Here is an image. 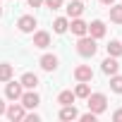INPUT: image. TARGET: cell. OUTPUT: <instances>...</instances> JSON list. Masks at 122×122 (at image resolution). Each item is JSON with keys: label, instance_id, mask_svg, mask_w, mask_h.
Listing matches in <instances>:
<instances>
[{"label": "cell", "instance_id": "6da1fadb", "mask_svg": "<svg viewBox=\"0 0 122 122\" xmlns=\"http://www.w3.org/2000/svg\"><path fill=\"white\" fill-rule=\"evenodd\" d=\"M96 50H98L96 38H91V36H79V41H77V53H79L81 57H93Z\"/></svg>", "mask_w": 122, "mask_h": 122}, {"label": "cell", "instance_id": "7a4b0ae2", "mask_svg": "<svg viewBox=\"0 0 122 122\" xmlns=\"http://www.w3.org/2000/svg\"><path fill=\"white\" fill-rule=\"evenodd\" d=\"M86 105H89L91 112L101 115V112H105V108H108V98H105V93H89V96H86Z\"/></svg>", "mask_w": 122, "mask_h": 122}, {"label": "cell", "instance_id": "3957f363", "mask_svg": "<svg viewBox=\"0 0 122 122\" xmlns=\"http://www.w3.org/2000/svg\"><path fill=\"white\" fill-rule=\"evenodd\" d=\"M5 115H7V120H12V122H22L24 115H26V108H24L22 103H12L10 108H5Z\"/></svg>", "mask_w": 122, "mask_h": 122}, {"label": "cell", "instance_id": "277c9868", "mask_svg": "<svg viewBox=\"0 0 122 122\" xmlns=\"http://www.w3.org/2000/svg\"><path fill=\"white\" fill-rule=\"evenodd\" d=\"M19 103L26 108V110H34V108H38V103H41V98H38V93L34 91V89H29L26 93H22V98H19Z\"/></svg>", "mask_w": 122, "mask_h": 122}, {"label": "cell", "instance_id": "5b68a950", "mask_svg": "<svg viewBox=\"0 0 122 122\" xmlns=\"http://www.w3.org/2000/svg\"><path fill=\"white\" fill-rule=\"evenodd\" d=\"M22 93H24L22 81H7V86H5V96H7L10 101H19Z\"/></svg>", "mask_w": 122, "mask_h": 122}, {"label": "cell", "instance_id": "8992f818", "mask_svg": "<svg viewBox=\"0 0 122 122\" xmlns=\"http://www.w3.org/2000/svg\"><path fill=\"white\" fill-rule=\"evenodd\" d=\"M103 74H108V77H112V74H117V70H120V62H117V57H112V55H108L105 60H103Z\"/></svg>", "mask_w": 122, "mask_h": 122}, {"label": "cell", "instance_id": "52a82bcc", "mask_svg": "<svg viewBox=\"0 0 122 122\" xmlns=\"http://www.w3.org/2000/svg\"><path fill=\"white\" fill-rule=\"evenodd\" d=\"M17 26H19V31H22V34H31V31H34V26H36V17L24 15V17H19Z\"/></svg>", "mask_w": 122, "mask_h": 122}, {"label": "cell", "instance_id": "ba28073f", "mask_svg": "<svg viewBox=\"0 0 122 122\" xmlns=\"http://www.w3.org/2000/svg\"><path fill=\"white\" fill-rule=\"evenodd\" d=\"M70 29H72V34H74V36H86V34H89V24H86L84 19H79V17H72Z\"/></svg>", "mask_w": 122, "mask_h": 122}, {"label": "cell", "instance_id": "9c48e42d", "mask_svg": "<svg viewBox=\"0 0 122 122\" xmlns=\"http://www.w3.org/2000/svg\"><path fill=\"white\" fill-rule=\"evenodd\" d=\"M89 36H91V38H96V41H98V38H103V36H105V24H103L101 19L91 22V24H89Z\"/></svg>", "mask_w": 122, "mask_h": 122}, {"label": "cell", "instance_id": "30bf717a", "mask_svg": "<svg viewBox=\"0 0 122 122\" xmlns=\"http://www.w3.org/2000/svg\"><path fill=\"white\" fill-rule=\"evenodd\" d=\"M74 79H77V81H91V79H93V70H91L89 65H79V67L74 70Z\"/></svg>", "mask_w": 122, "mask_h": 122}, {"label": "cell", "instance_id": "8fae6325", "mask_svg": "<svg viewBox=\"0 0 122 122\" xmlns=\"http://www.w3.org/2000/svg\"><path fill=\"white\" fill-rule=\"evenodd\" d=\"M50 46V34L48 31H36L34 34V48H48Z\"/></svg>", "mask_w": 122, "mask_h": 122}, {"label": "cell", "instance_id": "7c38bea8", "mask_svg": "<svg viewBox=\"0 0 122 122\" xmlns=\"http://www.w3.org/2000/svg\"><path fill=\"white\" fill-rule=\"evenodd\" d=\"M41 67H43L46 72L57 70V57H55V55H50V53H48V55H43V57H41Z\"/></svg>", "mask_w": 122, "mask_h": 122}, {"label": "cell", "instance_id": "4fadbf2b", "mask_svg": "<svg viewBox=\"0 0 122 122\" xmlns=\"http://www.w3.org/2000/svg\"><path fill=\"white\" fill-rule=\"evenodd\" d=\"M65 10H67L70 17H81V12H84V3H81V0H72Z\"/></svg>", "mask_w": 122, "mask_h": 122}, {"label": "cell", "instance_id": "5bb4252c", "mask_svg": "<svg viewBox=\"0 0 122 122\" xmlns=\"http://www.w3.org/2000/svg\"><path fill=\"white\" fill-rule=\"evenodd\" d=\"M79 117V110L74 108V103L72 105H62V110H60V120H77Z\"/></svg>", "mask_w": 122, "mask_h": 122}, {"label": "cell", "instance_id": "9a60e30c", "mask_svg": "<svg viewBox=\"0 0 122 122\" xmlns=\"http://www.w3.org/2000/svg\"><path fill=\"white\" fill-rule=\"evenodd\" d=\"M19 81H22V86H24V89H36V86H38V77H36L34 72H26Z\"/></svg>", "mask_w": 122, "mask_h": 122}, {"label": "cell", "instance_id": "2e32d148", "mask_svg": "<svg viewBox=\"0 0 122 122\" xmlns=\"http://www.w3.org/2000/svg\"><path fill=\"white\" fill-rule=\"evenodd\" d=\"M67 29H70V22H67L65 17H57V19L53 22V31H55V34H65Z\"/></svg>", "mask_w": 122, "mask_h": 122}, {"label": "cell", "instance_id": "e0dca14e", "mask_svg": "<svg viewBox=\"0 0 122 122\" xmlns=\"http://www.w3.org/2000/svg\"><path fill=\"white\" fill-rule=\"evenodd\" d=\"M74 101H77V96H74V91H62V93L57 96V103H60V105H72Z\"/></svg>", "mask_w": 122, "mask_h": 122}, {"label": "cell", "instance_id": "ac0fdd59", "mask_svg": "<svg viewBox=\"0 0 122 122\" xmlns=\"http://www.w3.org/2000/svg\"><path fill=\"white\" fill-rule=\"evenodd\" d=\"M89 93H91L89 81H79V84H77V89H74V96H77V98H86Z\"/></svg>", "mask_w": 122, "mask_h": 122}, {"label": "cell", "instance_id": "d6986e66", "mask_svg": "<svg viewBox=\"0 0 122 122\" xmlns=\"http://www.w3.org/2000/svg\"><path fill=\"white\" fill-rule=\"evenodd\" d=\"M12 79V65L0 62V81H10Z\"/></svg>", "mask_w": 122, "mask_h": 122}, {"label": "cell", "instance_id": "ffe728a7", "mask_svg": "<svg viewBox=\"0 0 122 122\" xmlns=\"http://www.w3.org/2000/svg\"><path fill=\"white\" fill-rule=\"evenodd\" d=\"M108 55L120 57V55H122V43H120V41H110V43H108Z\"/></svg>", "mask_w": 122, "mask_h": 122}, {"label": "cell", "instance_id": "44dd1931", "mask_svg": "<svg viewBox=\"0 0 122 122\" xmlns=\"http://www.w3.org/2000/svg\"><path fill=\"white\" fill-rule=\"evenodd\" d=\"M110 19L115 24H122V5H110Z\"/></svg>", "mask_w": 122, "mask_h": 122}, {"label": "cell", "instance_id": "7402d4cb", "mask_svg": "<svg viewBox=\"0 0 122 122\" xmlns=\"http://www.w3.org/2000/svg\"><path fill=\"white\" fill-rule=\"evenodd\" d=\"M110 89H112L115 93H122V77H120V74H112V77H110Z\"/></svg>", "mask_w": 122, "mask_h": 122}, {"label": "cell", "instance_id": "603a6c76", "mask_svg": "<svg viewBox=\"0 0 122 122\" xmlns=\"http://www.w3.org/2000/svg\"><path fill=\"white\" fill-rule=\"evenodd\" d=\"M43 5L50 7V10H60L62 7V0H43Z\"/></svg>", "mask_w": 122, "mask_h": 122}, {"label": "cell", "instance_id": "cb8c5ba5", "mask_svg": "<svg viewBox=\"0 0 122 122\" xmlns=\"http://www.w3.org/2000/svg\"><path fill=\"white\" fill-rule=\"evenodd\" d=\"M96 117H98V115H96V112H91V110H89V112H84V115H79V120H84V122H96Z\"/></svg>", "mask_w": 122, "mask_h": 122}, {"label": "cell", "instance_id": "d4e9b609", "mask_svg": "<svg viewBox=\"0 0 122 122\" xmlns=\"http://www.w3.org/2000/svg\"><path fill=\"white\" fill-rule=\"evenodd\" d=\"M24 120H26V122H38L41 117H38L36 112H31V115H24Z\"/></svg>", "mask_w": 122, "mask_h": 122}, {"label": "cell", "instance_id": "484cf974", "mask_svg": "<svg viewBox=\"0 0 122 122\" xmlns=\"http://www.w3.org/2000/svg\"><path fill=\"white\" fill-rule=\"evenodd\" d=\"M26 3H29V7H41L43 0H26Z\"/></svg>", "mask_w": 122, "mask_h": 122}, {"label": "cell", "instance_id": "4316f807", "mask_svg": "<svg viewBox=\"0 0 122 122\" xmlns=\"http://www.w3.org/2000/svg\"><path fill=\"white\" fill-rule=\"evenodd\" d=\"M112 120H115V122H122V110H115V112H112Z\"/></svg>", "mask_w": 122, "mask_h": 122}, {"label": "cell", "instance_id": "83f0119b", "mask_svg": "<svg viewBox=\"0 0 122 122\" xmlns=\"http://www.w3.org/2000/svg\"><path fill=\"white\" fill-rule=\"evenodd\" d=\"M0 115H5V101L0 98Z\"/></svg>", "mask_w": 122, "mask_h": 122}, {"label": "cell", "instance_id": "f1b7e54d", "mask_svg": "<svg viewBox=\"0 0 122 122\" xmlns=\"http://www.w3.org/2000/svg\"><path fill=\"white\" fill-rule=\"evenodd\" d=\"M101 3H103V5H112V3H115V0H101Z\"/></svg>", "mask_w": 122, "mask_h": 122}, {"label": "cell", "instance_id": "f546056e", "mask_svg": "<svg viewBox=\"0 0 122 122\" xmlns=\"http://www.w3.org/2000/svg\"><path fill=\"white\" fill-rule=\"evenodd\" d=\"M0 17H3V5H0Z\"/></svg>", "mask_w": 122, "mask_h": 122}, {"label": "cell", "instance_id": "4dcf8cb0", "mask_svg": "<svg viewBox=\"0 0 122 122\" xmlns=\"http://www.w3.org/2000/svg\"><path fill=\"white\" fill-rule=\"evenodd\" d=\"M0 3H3V0H0Z\"/></svg>", "mask_w": 122, "mask_h": 122}]
</instances>
